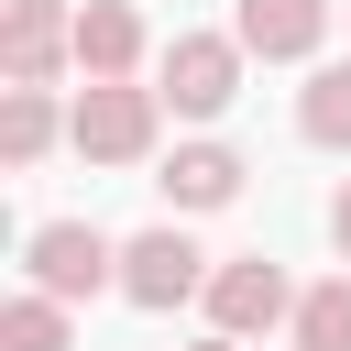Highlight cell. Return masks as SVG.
I'll return each instance as SVG.
<instances>
[{
  "mask_svg": "<svg viewBox=\"0 0 351 351\" xmlns=\"http://www.w3.org/2000/svg\"><path fill=\"white\" fill-rule=\"evenodd\" d=\"M154 132H165V88H132V77H88L77 110H66V143L88 165H143Z\"/></svg>",
  "mask_w": 351,
  "mask_h": 351,
  "instance_id": "6da1fadb",
  "label": "cell"
},
{
  "mask_svg": "<svg viewBox=\"0 0 351 351\" xmlns=\"http://www.w3.org/2000/svg\"><path fill=\"white\" fill-rule=\"evenodd\" d=\"M241 33H176L165 55H154V88H165V110L176 121H219L230 99H241Z\"/></svg>",
  "mask_w": 351,
  "mask_h": 351,
  "instance_id": "7a4b0ae2",
  "label": "cell"
},
{
  "mask_svg": "<svg viewBox=\"0 0 351 351\" xmlns=\"http://www.w3.org/2000/svg\"><path fill=\"white\" fill-rule=\"evenodd\" d=\"M22 274L44 285V296H99V285H121V241L110 230H88V219H44L33 241H22Z\"/></svg>",
  "mask_w": 351,
  "mask_h": 351,
  "instance_id": "3957f363",
  "label": "cell"
},
{
  "mask_svg": "<svg viewBox=\"0 0 351 351\" xmlns=\"http://www.w3.org/2000/svg\"><path fill=\"white\" fill-rule=\"evenodd\" d=\"M121 296L132 307H186V296H208V252L165 219V230H132L121 241Z\"/></svg>",
  "mask_w": 351,
  "mask_h": 351,
  "instance_id": "277c9868",
  "label": "cell"
},
{
  "mask_svg": "<svg viewBox=\"0 0 351 351\" xmlns=\"http://www.w3.org/2000/svg\"><path fill=\"white\" fill-rule=\"evenodd\" d=\"M55 66H77V11L66 0H11L0 11V77L11 88H55Z\"/></svg>",
  "mask_w": 351,
  "mask_h": 351,
  "instance_id": "5b68a950",
  "label": "cell"
},
{
  "mask_svg": "<svg viewBox=\"0 0 351 351\" xmlns=\"http://www.w3.org/2000/svg\"><path fill=\"white\" fill-rule=\"evenodd\" d=\"M274 318H296V285H285V263H263V252H241V263H208V329L252 340V329H274Z\"/></svg>",
  "mask_w": 351,
  "mask_h": 351,
  "instance_id": "8992f818",
  "label": "cell"
},
{
  "mask_svg": "<svg viewBox=\"0 0 351 351\" xmlns=\"http://www.w3.org/2000/svg\"><path fill=\"white\" fill-rule=\"evenodd\" d=\"M230 33H241L263 66H307V55L329 44V0H241Z\"/></svg>",
  "mask_w": 351,
  "mask_h": 351,
  "instance_id": "52a82bcc",
  "label": "cell"
},
{
  "mask_svg": "<svg viewBox=\"0 0 351 351\" xmlns=\"http://www.w3.org/2000/svg\"><path fill=\"white\" fill-rule=\"evenodd\" d=\"M241 176H252V165H241L230 143H176L154 186H165V197H176V208L197 219V208H230V197H241Z\"/></svg>",
  "mask_w": 351,
  "mask_h": 351,
  "instance_id": "ba28073f",
  "label": "cell"
},
{
  "mask_svg": "<svg viewBox=\"0 0 351 351\" xmlns=\"http://www.w3.org/2000/svg\"><path fill=\"white\" fill-rule=\"evenodd\" d=\"M143 66V11L132 0H88L77 11V77H132Z\"/></svg>",
  "mask_w": 351,
  "mask_h": 351,
  "instance_id": "9c48e42d",
  "label": "cell"
},
{
  "mask_svg": "<svg viewBox=\"0 0 351 351\" xmlns=\"http://www.w3.org/2000/svg\"><path fill=\"white\" fill-rule=\"evenodd\" d=\"M55 132H66V121H55V88H0V165H11V176H33V165L55 154Z\"/></svg>",
  "mask_w": 351,
  "mask_h": 351,
  "instance_id": "30bf717a",
  "label": "cell"
},
{
  "mask_svg": "<svg viewBox=\"0 0 351 351\" xmlns=\"http://www.w3.org/2000/svg\"><path fill=\"white\" fill-rule=\"evenodd\" d=\"M77 340V318H66V296H44V285H22L11 307H0V351H66Z\"/></svg>",
  "mask_w": 351,
  "mask_h": 351,
  "instance_id": "8fae6325",
  "label": "cell"
},
{
  "mask_svg": "<svg viewBox=\"0 0 351 351\" xmlns=\"http://www.w3.org/2000/svg\"><path fill=\"white\" fill-rule=\"evenodd\" d=\"M296 132H307V143H329V154L351 143V66H318V77L296 88Z\"/></svg>",
  "mask_w": 351,
  "mask_h": 351,
  "instance_id": "7c38bea8",
  "label": "cell"
},
{
  "mask_svg": "<svg viewBox=\"0 0 351 351\" xmlns=\"http://www.w3.org/2000/svg\"><path fill=\"white\" fill-rule=\"evenodd\" d=\"M296 351H351V274L296 296Z\"/></svg>",
  "mask_w": 351,
  "mask_h": 351,
  "instance_id": "4fadbf2b",
  "label": "cell"
},
{
  "mask_svg": "<svg viewBox=\"0 0 351 351\" xmlns=\"http://www.w3.org/2000/svg\"><path fill=\"white\" fill-rule=\"evenodd\" d=\"M329 241H340V252H351V186H340V197H329Z\"/></svg>",
  "mask_w": 351,
  "mask_h": 351,
  "instance_id": "5bb4252c",
  "label": "cell"
},
{
  "mask_svg": "<svg viewBox=\"0 0 351 351\" xmlns=\"http://www.w3.org/2000/svg\"><path fill=\"white\" fill-rule=\"evenodd\" d=\"M186 351H241V340H230V329H208V340H186Z\"/></svg>",
  "mask_w": 351,
  "mask_h": 351,
  "instance_id": "9a60e30c",
  "label": "cell"
}]
</instances>
